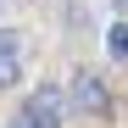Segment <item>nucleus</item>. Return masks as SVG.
<instances>
[{
	"instance_id": "nucleus-4",
	"label": "nucleus",
	"mask_w": 128,
	"mask_h": 128,
	"mask_svg": "<svg viewBox=\"0 0 128 128\" xmlns=\"http://www.w3.org/2000/svg\"><path fill=\"white\" fill-rule=\"evenodd\" d=\"M106 50L117 61H128V22H112V39H106Z\"/></svg>"
},
{
	"instance_id": "nucleus-2",
	"label": "nucleus",
	"mask_w": 128,
	"mask_h": 128,
	"mask_svg": "<svg viewBox=\"0 0 128 128\" xmlns=\"http://www.w3.org/2000/svg\"><path fill=\"white\" fill-rule=\"evenodd\" d=\"M72 106H78V112L106 117V112H112V100H106V84H100L95 72H72Z\"/></svg>"
},
{
	"instance_id": "nucleus-3",
	"label": "nucleus",
	"mask_w": 128,
	"mask_h": 128,
	"mask_svg": "<svg viewBox=\"0 0 128 128\" xmlns=\"http://www.w3.org/2000/svg\"><path fill=\"white\" fill-rule=\"evenodd\" d=\"M17 78H22V45L11 28H0V89H11Z\"/></svg>"
},
{
	"instance_id": "nucleus-1",
	"label": "nucleus",
	"mask_w": 128,
	"mask_h": 128,
	"mask_svg": "<svg viewBox=\"0 0 128 128\" xmlns=\"http://www.w3.org/2000/svg\"><path fill=\"white\" fill-rule=\"evenodd\" d=\"M61 112H67V95L56 89V84H45V89H34L28 106H22V117L34 128H61Z\"/></svg>"
},
{
	"instance_id": "nucleus-5",
	"label": "nucleus",
	"mask_w": 128,
	"mask_h": 128,
	"mask_svg": "<svg viewBox=\"0 0 128 128\" xmlns=\"http://www.w3.org/2000/svg\"><path fill=\"white\" fill-rule=\"evenodd\" d=\"M6 128H34V122H28V117H22V112H17V117H11V122H6Z\"/></svg>"
}]
</instances>
